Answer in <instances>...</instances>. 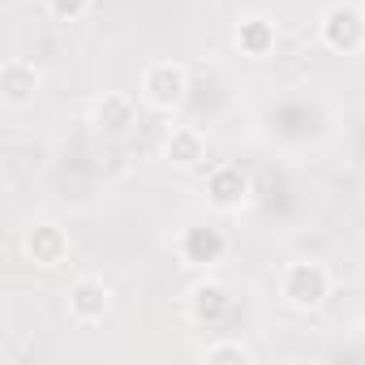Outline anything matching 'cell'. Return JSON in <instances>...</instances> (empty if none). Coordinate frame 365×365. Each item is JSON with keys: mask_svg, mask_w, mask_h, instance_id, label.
<instances>
[{"mask_svg": "<svg viewBox=\"0 0 365 365\" xmlns=\"http://www.w3.org/2000/svg\"><path fill=\"white\" fill-rule=\"evenodd\" d=\"M331 297V271L318 258H292L279 271V301L292 314H318Z\"/></svg>", "mask_w": 365, "mask_h": 365, "instance_id": "6da1fadb", "label": "cell"}, {"mask_svg": "<svg viewBox=\"0 0 365 365\" xmlns=\"http://www.w3.org/2000/svg\"><path fill=\"white\" fill-rule=\"evenodd\" d=\"M138 95L150 112H180V103L190 99V69L180 61H150L142 69V82H138Z\"/></svg>", "mask_w": 365, "mask_h": 365, "instance_id": "7a4b0ae2", "label": "cell"}, {"mask_svg": "<svg viewBox=\"0 0 365 365\" xmlns=\"http://www.w3.org/2000/svg\"><path fill=\"white\" fill-rule=\"evenodd\" d=\"M318 39L335 56H361L365 52V9L356 0H335L318 18Z\"/></svg>", "mask_w": 365, "mask_h": 365, "instance_id": "3957f363", "label": "cell"}, {"mask_svg": "<svg viewBox=\"0 0 365 365\" xmlns=\"http://www.w3.org/2000/svg\"><path fill=\"white\" fill-rule=\"evenodd\" d=\"M176 258L180 267H194V271H211L228 258V232L215 224H190L176 232Z\"/></svg>", "mask_w": 365, "mask_h": 365, "instance_id": "277c9868", "label": "cell"}, {"mask_svg": "<svg viewBox=\"0 0 365 365\" xmlns=\"http://www.w3.org/2000/svg\"><path fill=\"white\" fill-rule=\"evenodd\" d=\"M207 202L215 211H224V215L245 211L254 202V176H250V168H241V163H215L207 172Z\"/></svg>", "mask_w": 365, "mask_h": 365, "instance_id": "5b68a950", "label": "cell"}, {"mask_svg": "<svg viewBox=\"0 0 365 365\" xmlns=\"http://www.w3.org/2000/svg\"><path fill=\"white\" fill-rule=\"evenodd\" d=\"M65 314L73 327H99L112 314V288L99 275H78L65 297Z\"/></svg>", "mask_w": 365, "mask_h": 365, "instance_id": "8992f818", "label": "cell"}, {"mask_svg": "<svg viewBox=\"0 0 365 365\" xmlns=\"http://www.w3.org/2000/svg\"><path fill=\"white\" fill-rule=\"evenodd\" d=\"M22 254H26L35 267H43V271H56V267H65V262H69V254H73V241H69V232H65L61 224H52V220H39V224H31V228L22 232Z\"/></svg>", "mask_w": 365, "mask_h": 365, "instance_id": "52a82bcc", "label": "cell"}, {"mask_svg": "<svg viewBox=\"0 0 365 365\" xmlns=\"http://www.w3.org/2000/svg\"><path fill=\"white\" fill-rule=\"evenodd\" d=\"M39 91H43V73H39L35 61L9 56L5 65H0V103H5V108L22 112V108H31L39 99Z\"/></svg>", "mask_w": 365, "mask_h": 365, "instance_id": "ba28073f", "label": "cell"}, {"mask_svg": "<svg viewBox=\"0 0 365 365\" xmlns=\"http://www.w3.org/2000/svg\"><path fill=\"white\" fill-rule=\"evenodd\" d=\"M232 314V292L220 284V279H198V284H190V292H185V318L194 322V327H220L224 318Z\"/></svg>", "mask_w": 365, "mask_h": 365, "instance_id": "9c48e42d", "label": "cell"}, {"mask_svg": "<svg viewBox=\"0 0 365 365\" xmlns=\"http://www.w3.org/2000/svg\"><path fill=\"white\" fill-rule=\"evenodd\" d=\"M91 125H95V133H103V138H125L133 125H138V103L125 95V91H103L95 103H91Z\"/></svg>", "mask_w": 365, "mask_h": 365, "instance_id": "30bf717a", "label": "cell"}, {"mask_svg": "<svg viewBox=\"0 0 365 365\" xmlns=\"http://www.w3.org/2000/svg\"><path fill=\"white\" fill-rule=\"evenodd\" d=\"M163 159L180 172H194L207 163V133L198 125H172L163 133Z\"/></svg>", "mask_w": 365, "mask_h": 365, "instance_id": "8fae6325", "label": "cell"}, {"mask_svg": "<svg viewBox=\"0 0 365 365\" xmlns=\"http://www.w3.org/2000/svg\"><path fill=\"white\" fill-rule=\"evenodd\" d=\"M232 43H237L241 56H250V61H267V56L275 52V43H279V31H275L271 18L250 14V18H241V22L232 26Z\"/></svg>", "mask_w": 365, "mask_h": 365, "instance_id": "7c38bea8", "label": "cell"}, {"mask_svg": "<svg viewBox=\"0 0 365 365\" xmlns=\"http://www.w3.org/2000/svg\"><path fill=\"white\" fill-rule=\"evenodd\" d=\"M202 361L207 365H254V348L241 339V335H215L207 348H202Z\"/></svg>", "mask_w": 365, "mask_h": 365, "instance_id": "4fadbf2b", "label": "cell"}, {"mask_svg": "<svg viewBox=\"0 0 365 365\" xmlns=\"http://www.w3.org/2000/svg\"><path fill=\"white\" fill-rule=\"evenodd\" d=\"M95 9V0H48V14L56 22H82Z\"/></svg>", "mask_w": 365, "mask_h": 365, "instance_id": "5bb4252c", "label": "cell"}]
</instances>
